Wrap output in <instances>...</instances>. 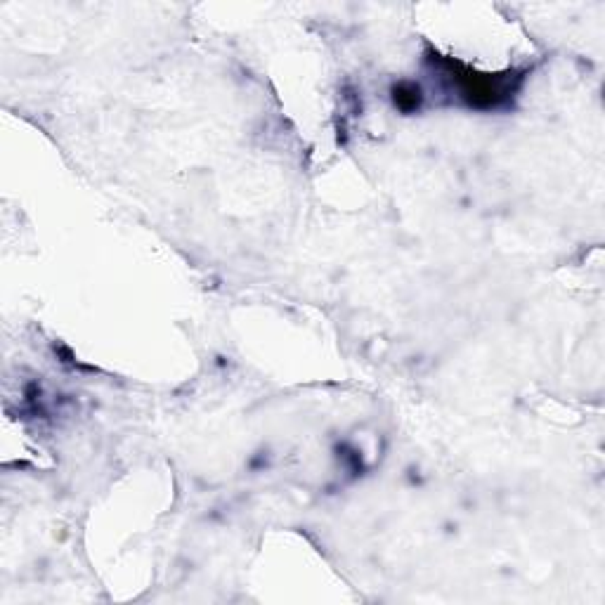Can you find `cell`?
<instances>
[{
	"instance_id": "obj_1",
	"label": "cell",
	"mask_w": 605,
	"mask_h": 605,
	"mask_svg": "<svg viewBox=\"0 0 605 605\" xmlns=\"http://www.w3.org/2000/svg\"><path fill=\"white\" fill-rule=\"evenodd\" d=\"M393 93H395V104H398L400 109H404V111L416 109V106H419V102H421V90L416 88V85H411V83L398 85Z\"/></svg>"
}]
</instances>
